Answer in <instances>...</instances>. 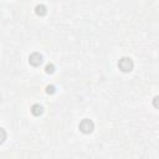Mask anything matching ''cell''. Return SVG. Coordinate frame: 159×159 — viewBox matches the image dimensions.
<instances>
[{"instance_id": "obj_1", "label": "cell", "mask_w": 159, "mask_h": 159, "mask_svg": "<svg viewBox=\"0 0 159 159\" xmlns=\"http://www.w3.org/2000/svg\"><path fill=\"white\" fill-rule=\"evenodd\" d=\"M78 128H80V130H81L82 133H84V134H89V133H92V130L94 129V123H93L91 119L84 118V119H82V120L80 122Z\"/></svg>"}, {"instance_id": "obj_2", "label": "cell", "mask_w": 159, "mask_h": 159, "mask_svg": "<svg viewBox=\"0 0 159 159\" xmlns=\"http://www.w3.org/2000/svg\"><path fill=\"white\" fill-rule=\"evenodd\" d=\"M118 67L123 72H130L133 70V67H134V63H133L132 58H129V57H122L119 60V62H118Z\"/></svg>"}, {"instance_id": "obj_4", "label": "cell", "mask_w": 159, "mask_h": 159, "mask_svg": "<svg viewBox=\"0 0 159 159\" xmlns=\"http://www.w3.org/2000/svg\"><path fill=\"white\" fill-rule=\"evenodd\" d=\"M42 112H43V108H42V106H40V104H34V106L31 107V113H32L34 116H36V117L41 116Z\"/></svg>"}, {"instance_id": "obj_8", "label": "cell", "mask_w": 159, "mask_h": 159, "mask_svg": "<svg viewBox=\"0 0 159 159\" xmlns=\"http://www.w3.org/2000/svg\"><path fill=\"white\" fill-rule=\"evenodd\" d=\"M153 106L159 109V96H155V97L153 98Z\"/></svg>"}, {"instance_id": "obj_3", "label": "cell", "mask_w": 159, "mask_h": 159, "mask_svg": "<svg viewBox=\"0 0 159 159\" xmlns=\"http://www.w3.org/2000/svg\"><path fill=\"white\" fill-rule=\"evenodd\" d=\"M29 62L32 66H40L42 63V55L39 52H32L29 56Z\"/></svg>"}, {"instance_id": "obj_7", "label": "cell", "mask_w": 159, "mask_h": 159, "mask_svg": "<svg viewBox=\"0 0 159 159\" xmlns=\"http://www.w3.org/2000/svg\"><path fill=\"white\" fill-rule=\"evenodd\" d=\"M45 71H46V73H53L55 72V66L52 63H50L45 67Z\"/></svg>"}, {"instance_id": "obj_5", "label": "cell", "mask_w": 159, "mask_h": 159, "mask_svg": "<svg viewBox=\"0 0 159 159\" xmlns=\"http://www.w3.org/2000/svg\"><path fill=\"white\" fill-rule=\"evenodd\" d=\"M46 12H47V9H46V6H45V5L40 4V5H37V6H36V14H37V15L43 16V15H46Z\"/></svg>"}, {"instance_id": "obj_6", "label": "cell", "mask_w": 159, "mask_h": 159, "mask_svg": "<svg viewBox=\"0 0 159 159\" xmlns=\"http://www.w3.org/2000/svg\"><path fill=\"white\" fill-rule=\"evenodd\" d=\"M55 92H56V87L53 84H50V86L46 87V93L47 94H53Z\"/></svg>"}]
</instances>
